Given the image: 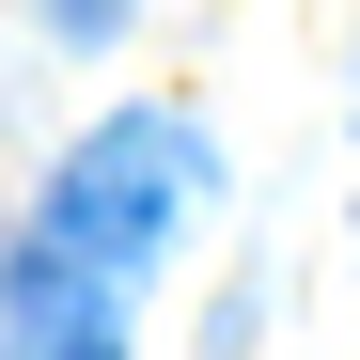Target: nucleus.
<instances>
[{
    "label": "nucleus",
    "instance_id": "nucleus-1",
    "mask_svg": "<svg viewBox=\"0 0 360 360\" xmlns=\"http://www.w3.org/2000/svg\"><path fill=\"white\" fill-rule=\"evenodd\" d=\"M204 204V141L172 126V110H126V126H94L79 157H63V188H47V219L32 235H63L79 266H110V282H141L157 266V235Z\"/></svg>",
    "mask_w": 360,
    "mask_h": 360
},
{
    "label": "nucleus",
    "instance_id": "nucleus-2",
    "mask_svg": "<svg viewBox=\"0 0 360 360\" xmlns=\"http://www.w3.org/2000/svg\"><path fill=\"white\" fill-rule=\"evenodd\" d=\"M0 329H16V360H126V282L79 266L63 235H16V266H0Z\"/></svg>",
    "mask_w": 360,
    "mask_h": 360
},
{
    "label": "nucleus",
    "instance_id": "nucleus-3",
    "mask_svg": "<svg viewBox=\"0 0 360 360\" xmlns=\"http://www.w3.org/2000/svg\"><path fill=\"white\" fill-rule=\"evenodd\" d=\"M110 16H126V0H63V32H79V47H94V32H110Z\"/></svg>",
    "mask_w": 360,
    "mask_h": 360
}]
</instances>
